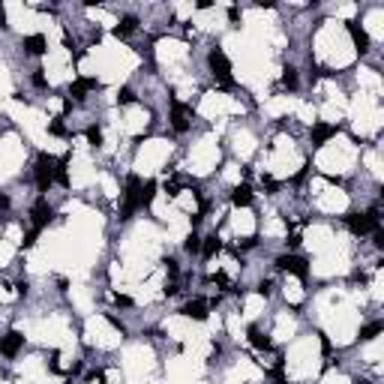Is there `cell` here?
Wrapping results in <instances>:
<instances>
[{"mask_svg":"<svg viewBox=\"0 0 384 384\" xmlns=\"http://www.w3.org/2000/svg\"><path fill=\"white\" fill-rule=\"evenodd\" d=\"M33 84H36V87H45V84H48V81H45V75H42V69H36V75H33Z\"/></svg>","mask_w":384,"mask_h":384,"instance_id":"cell-27","label":"cell"},{"mask_svg":"<svg viewBox=\"0 0 384 384\" xmlns=\"http://www.w3.org/2000/svg\"><path fill=\"white\" fill-rule=\"evenodd\" d=\"M48 132H51V135H66V126H63V120H54V123L48 126Z\"/></svg>","mask_w":384,"mask_h":384,"instance_id":"cell-23","label":"cell"},{"mask_svg":"<svg viewBox=\"0 0 384 384\" xmlns=\"http://www.w3.org/2000/svg\"><path fill=\"white\" fill-rule=\"evenodd\" d=\"M21 345H24V336H21L18 330H9V333L0 339V354H6V357H15V354L21 351Z\"/></svg>","mask_w":384,"mask_h":384,"instance_id":"cell-5","label":"cell"},{"mask_svg":"<svg viewBox=\"0 0 384 384\" xmlns=\"http://www.w3.org/2000/svg\"><path fill=\"white\" fill-rule=\"evenodd\" d=\"M219 249H222V240H219L216 234H210V237H207V240L201 243V252H204V258H213V255H216Z\"/></svg>","mask_w":384,"mask_h":384,"instance_id":"cell-15","label":"cell"},{"mask_svg":"<svg viewBox=\"0 0 384 384\" xmlns=\"http://www.w3.org/2000/svg\"><path fill=\"white\" fill-rule=\"evenodd\" d=\"M249 342H252L255 348H264V351L270 348V339H267V336H264L258 327H249Z\"/></svg>","mask_w":384,"mask_h":384,"instance_id":"cell-16","label":"cell"},{"mask_svg":"<svg viewBox=\"0 0 384 384\" xmlns=\"http://www.w3.org/2000/svg\"><path fill=\"white\" fill-rule=\"evenodd\" d=\"M270 288H273V285H270L267 279H264V282H258V294H264V297H267V294H270Z\"/></svg>","mask_w":384,"mask_h":384,"instance_id":"cell-30","label":"cell"},{"mask_svg":"<svg viewBox=\"0 0 384 384\" xmlns=\"http://www.w3.org/2000/svg\"><path fill=\"white\" fill-rule=\"evenodd\" d=\"M336 135V126H330V123H315L312 126V144L315 147H321L327 138H333Z\"/></svg>","mask_w":384,"mask_h":384,"instance_id":"cell-11","label":"cell"},{"mask_svg":"<svg viewBox=\"0 0 384 384\" xmlns=\"http://www.w3.org/2000/svg\"><path fill=\"white\" fill-rule=\"evenodd\" d=\"M30 216H33V228H45V225L51 222V207H48V201H45V198H39V201L33 204Z\"/></svg>","mask_w":384,"mask_h":384,"instance_id":"cell-7","label":"cell"},{"mask_svg":"<svg viewBox=\"0 0 384 384\" xmlns=\"http://www.w3.org/2000/svg\"><path fill=\"white\" fill-rule=\"evenodd\" d=\"M165 270H168L171 276H177V261H174V258H165Z\"/></svg>","mask_w":384,"mask_h":384,"instance_id":"cell-29","label":"cell"},{"mask_svg":"<svg viewBox=\"0 0 384 384\" xmlns=\"http://www.w3.org/2000/svg\"><path fill=\"white\" fill-rule=\"evenodd\" d=\"M381 330H384V324H381V321H372V324H366V327L360 330V339H363V342H369V339H375V336H378Z\"/></svg>","mask_w":384,"mask_h":384,"instance_id":"cell-17","label":"cell"},{"mask_svg":"<svg viewBox=\"0 0 384 384\" xmlns=\"http://www.w3.org/2000/svg\"><path fill=\"white\" fill-rule=\"evenodd\" d=\"M282 84H285L288 90H294V87H297V72H294L291 66H285V69H282Z\"/></svg>","mask_w":384,"mask_h":384,"instance_id":"cell-19","label":"cell"},{"mask_svg":"<svg viewBox=\"0 0 384 384\" xmlns=\"http://www.w3.org/2000/svg\"><path fill=\"white\" fill-rule=\"evenodd\" d=\"M54 171H57V162L48 153H42L36 159V186H39V192H48V186L54 183Z\"/></svg>","mask_w":384,"mask_h":384,"instance_id":"cell-3","label":"cell"},{"mask_svg":"<svg viewBox=\"0 0 384 384\" xmlns=\"http://www.w3.org/2000/svg\"><path fill=\"white\" fill-rule=\"evenodd\" d=\"M180 312H183L186 318H195V321H204V318H207V303H204V300H189V303H186V306H183Z\"/></svg>","mask_w":384,"mask_h":384,"instance_id":"cell-13","label":"cell"},{"mask_svg":"<svg viewBox=\"0 0 384 384\" xmlns=\"http://www.w3.org/2000/svg\"><path fill=\"white\" fill-rule=\"evenodd\" d=\"M255 243H258V237H246V240H243V243H240V246H243V249H252V246H255Z\"/></svg>","mask_w":384,"mask_h":384,"instance_id":"cell-31","label":"cell"},{"mask_svg":"<svg viewBox=\"0 0 384 384\" xmlns=\"http://www.w3.org/2000/svg\"><path fill=\"white\" fill-rule=\"evenodd\" d=\"M354 384H372V381H366V378H357V381H354Z\"/></svg>","mask_w":384,"mask_h":384,"instance_id":"cell-33","label":"cell"},{"mask_svg":"<svg viewBox=\"0 0 384 384\" xmlns=\"http://www.w3.org/2000/svg\"><path fill=\"white\" fill-rule=\"evenodd\" d=\"M105 318H108V324H111V327H114V330H120V333H126V327H123V321H120V318H114V315H111V312H108V315H105Z\"/></svg>","mask_w":384,"mask_h":384,"instance_id":"cell-25","label":"cell"},{"mask_svg":"<svg viewBox=\"0 0 384 384\" xmlns=\"http://www.w3.org/2000/svg\"><path fill=\"white\" fill-rule=\"evenodd\" d=\"M111 300L117 306H132V297H126V294H111Z\"/></svg>","mask_w":384,"mask_h":384,"instance_id":"cell-24","label":"cell"},{"mask_svg":"<svg viewBox=\"0 0 384 384\" xmlns=\"http://www.w3.org/2000/svg\"><path fill=\"white\" fill-rule=\"evenodd\" d=\"M189 117H192V111H189L186 105H180V102L171 105V126H174L177 132H186V129H189Z\"/></svg>","mask_w":384,"mask_h":384,"instance_id":"cell-6","label":"cell"},{"mask_svg":"<svg viewBox=\"0 0 384 384\" xmlns=\"http://www.w3.org/2000/svg\"><path fill=\"white\" fill-rule=\"evenodd\" d=\"M153 192H156V183H153V180H147V183L141 186V195H138V201H141V207H147V204L153 201Z\"/></svg>","mask_w":384,"mask_h":384,"instance_id":"cell-18","label":"cell"},{"mask_svg":"<svg viewBox=\"0 0 384 384\" xmlns=\"http://www.w3.org/2000/svg\"><path fill=\"white\" fill-rule=\"evenodd\" d=\"M96 87H99L96 78H78V81L69 87V96H72V99H84V93H87V90H96Z\"/></svg>","mask_w":384,"mask_h":384,"instance_id":"cell-10","label":"cell"},{"mask_svg":"<svg viewBox=\"0 0 384 384\" xmlns=\"http://www.w3.org/2000/svg\"><path fill=\"white\" fill-rule=\"evenodd\" d=\"M135 30H138V18H135V15H126V18H123V21H120V24L114 27V36L126 39V36H132Z\"/></svg>","mask_w":384,"mask_h":384,"instance_id":"cell-14","label":"cell"},{"mask_svg":"<svg viewBox=\"0 0 384 384\" xmlns=\"http://www.w3.org/2000/svg\"><path fill=\"white\" fill-rule=\"evenodd\" d=\"M183 246H186V252H192V255H195V252H201V237L192 231V234L186 237V243H183Z\"/></svg>","mask_w":384,"mask_h":384,"instance_id":"cell-22","label":"cell"},{"mask_svg":"<svg viewBox=\"0 0 384 384\" xmlns=\"http://www.w3.org/2000/svg\"><path fill=\"white\" fill-rule=\"evenodd\" d=\"M117 102H120V105L135 102V90H132V87H120V90H117Z\"/></svg>","mask_w":384,"mask_h":384,"instance_id":"cell-20","label":"cell"},{"mask_svg":"<svg viewBox=\"0 0 384 384\" xmlns=\"http://www.w3.org/2000/svg\"><path fill=\"white\" fill-rule=\"evenodd\" d=\"M36 234H39V228L27 231V237H24V246H33V243H36Z\"/></svg>","mask_w":384,"mask_h":384,"instance_id":"cell-28","label":"cell"},{"mask_svg":"<svg viewBox=\"0 0 384 384\" xmlns=\"http://www.w3.org/2000/svg\"><path fill=\"white\" fill-rule=\"evenodd\" d=\"M228 18H231V21H237V18H240V12H237V6H231V9H228Z\"/></svg>","mask_w":384,"mask_h":384,"instance_id":"cell-32","label":"cell"},{"mask_svg":"<svg viewBox=\"0 0 384 384\" xmlns=\"http://www.w3.org/2000/svg\"><path fill=\"white\" fill-rule=\"evenodd\" d=\"M348 33H351V39H354L357 51H360V54H366V51H369V36H366V30H363V27H357V21H348Z\"/></svg>","mask_w":384,"mask_h":384,"instance_id":"cell-9","label":"cell"},{"mask_svg":"<svg viewBox=\"0 0 384 384\" xmlns=\"http://www.w3.org/2000/svg\"><path fill=\"white\" fill-rule=\"evenodd\" d=\"M21 48H24L27 54H45L48 42H45L42 33H33V36H24V39H21Z\"/></svg>","mask_w":384,"mask_h":384,"instance_id":"cell-8","label":"cell"},{"mask_svg":"<svg viewBox=\"0 0 384 384\" xmlns=\"http://www.w3.org/2000/svg\"><path fill=\"white\" fill-rule=\"evenodd\" d=\"M276 267H279V270H288V273H294V276H300V279H306V273H309L306 261L297 258V255H279V258H276Z\"/></svg>","mask_w":384,"mask_h":384,"instance_id":"cell-4","label":"cell"},{"mask_svg":"<svg viewBox=\"0 0 384 384\" xmlns=\"http://www.w3.org/2000/svg\"><path fill=\"white\" fill-rule=\"evenodd\" d=\"M207 66L213 69V75H216V78H222V81H225V87H231V60L225 57V51H222V48H213V51L207 54Z\"/></svg>","mask_w":384,"mask_h":384,"instance_id":"cell-2","label":"cell"},{"mask_svg":"<svg viewBox=\"0 0 384 384\" xmlns=\"http://www.w3.org/2000/svg\"><path fill=\"white\" fill-rule=\"evenodd\" d=\"M87 141L93 147H102V129L99 126H87Z\"/></svg>","mask_w":384,"mask_h":384,"instance_id":"cell-21","label":"cell"},{"mask_svg":"<svg viewBox=\"0 0 384 384\" xmlns=\"http://www.w3.org/2000/svg\"><path fill=\"white\" fill-rule=\"evenodd\" d=\"M138 195H141V177H138V174H129V177H126V192H123V213H120V219H129V216L141 207Z\"/></svg>","mask_w":384,"mask_h":384,"instance_id":"cell-1","label":"cell"},{"mask_svg":"<svg viewBox=\"0 0 384 384\" xmlns=\"http://www.w3.org/2000/svg\"><path fill=\"white\" fill-rule=\"evenodd\" d=\"M231 204H234V207H249V204H252V189H249L246 183L234 186V189H231Z\"/></svg>","mask_w":384,"mask_h":384,"instance_id":"cell-12","label":"cell"},{"mask_svg":"<svg viewBox=\"0 0 384 384\" xmlns=\"http://www.w3.org/2000/svg\"><path fill=\"white\" fill-rule=\"evenodd\" d=\"M261 183H264V189H267L270 195H273V192L279 189V186H276V180H270V177H261Z\"/></svg>","mask_w":384,"mask_h":384,"instance_id":"cell-26","label":"cell"}]
</instances>
